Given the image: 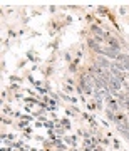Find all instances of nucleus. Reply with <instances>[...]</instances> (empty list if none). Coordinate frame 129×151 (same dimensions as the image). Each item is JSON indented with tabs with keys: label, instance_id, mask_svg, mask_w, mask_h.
I'll return each mask as SVG.
<instances>
[{
	"label": "nucleus",
	"instance_id": "obj_1",
	"mask_svg": "<svg viewBox=\"0 0 129 151\" xmlns=\"http://www.w3.org/2000/svg\"><path fill=\"white\" fill-rule=\"evenodd\" d=\"M116 60H118L119 67H121L124 72H126V70H129V55L128 54H118Z\"/></svg>",
	"mask_w": 129,
	"mask_h": 151
},
{
	"label": "nucleus",
	"instance_id": "obj_2",
	"mask_svg": "<svg viewBox=\"0 0 129 151\" xmlns=\"http://www.w3.org/2000/svg\"><path fill=\"white\" fill-rule=\"evenodd\" d=\"M97 65H99V69H104V70H109L111 69V62L109 60H106L104 57H97Z\"/></svg>",
	"mask_w": 129,
	"mask_h": 151
}]
</instances>
